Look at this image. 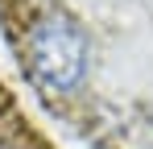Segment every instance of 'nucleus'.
I'll return each instance as SVG.
<instances>
[{
  "label": "nucleus",
  "mask_w": 153,
  "mask_h": 149,
  "mask_svg": "<svg viewBox=\"0 0 153 149\" xmlns=\"http://www.w3.org/2000/svg\"><path fill=\"white\" fill-rule=\"evenodd\" d=\"M25 58L46 91H71L87 71V37L71 17L46 13L25 37Z\"/></svg>",
  "instance_id": "1"
}]
</instances>
